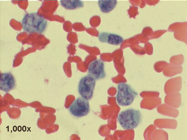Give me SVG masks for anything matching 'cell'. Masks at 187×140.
<instances>
[{
    "label": "cell",
    "instance_id": "cell-1",
    "mask_svg": "<svg viewBox=\"0 0 187 140\" xmlns=\"http://www.w3.org/2000/svg\"><path fill=\"white\" fill-rule=\"evenodd\" d=\"M47 24V20L37 13L25 14L22 21L23 30L29 34L43 33L46 29Z\"/></svg>",
    "mask_w": 187,
    "mask_h": 140
},
{
    "label": "cell",
    "instance_id": "cell-2",
    "mask_svg": "<svg viewBox=\"0 0 187 140\" xmlns=\"http://www.w3.org/2000/svg\"><path fill=\"white\" fill-rule=\"evenodd\" d=\"M142 118L141 112L133 108L122 111L119 114L117 117L120 124L125 130L135 128L140 124Z\"/></svg>",
    "mask_w": 187,
    "mask_h": 140
},
{
    "label": "cell",
    "instance_id": "cell-3",
    "mask_svg": "<svg viewBox=\"0 0 187 140\" xmlns=\"http://www.w3.org/2000/svg\"><path fill=\"white\" fill-rule=\"evenodd\" d=\"M117 89L116 100L120 106H124L131 105L138 95L137 92L130 85L126 83L118 84Z\"/></svg>",
    "mask_w": 187,
    "mask_h": 140
},
{
    "label": "cell",
    "instance_id": "cell-4",
    "mask_svg": "<svg viewBox=\"0 0 187 140\" xmlns=\"http://www.w3.org/2000/svg\"><path fill=\"white\" fill-rule=\"evenodd\" d=\"M96 80L87 75L82 77L79 80L77 90L81 97L89 100L92 98L96 85Z\"/></svg>",
    "mask_w": 187,
    "mask_h": 140
},
{
    "label": "cell",
    "instance_id": "cell-5",
    "mask_svg": "<svg viewBox=\"0 0 187 140\" xmlns=\"http://www.w3.org/2000/svg\"><path fill=\"white\" fill-rule=\"evenodd\" d=\"M68 110L70 113L75 117L86 116L90 111L89 102L82 97H79L72 103Z\"/></svg>",
    "mask_w": 187,
    "mask_h": 140
},
{
    "label": "cell",
    "instance_id": "cell-6",
    "mask_svg": "<svg viewBox=\"0 0 187 140\" xmlns=\"http://www.w3.org/2000/svg\"><path fill=\"white\" fill-rule=\"evenodd\" d=\"M87 74L96 80L105 78L106 74L104 62L100 59L93 61L89 66Z\"/></svg>",
    "mask_w": 187,
    "mask_h": 140
},
{
    "label": "cell",
    "instance_id": "cell-7",
    "mask_svg": "<svg viewBox=\"0 0 187 140\" xmlns=\"http://www.w3.org/2000/svg\"><path fill=\"white\" fill-rule=\"evenodd\" d=\"M0 84V90L6 92L13 89L16 86L14 77L10 72L1 74Z\"/></svg>",
    "mask_w": 187,
    "mask_h": 140
},
{
    "label": "cell",
    "instance_id": "cell-8",
    "mask_svg": "<svg viewBox=\"0 0 187 140\" xmlns=\"http://www.w3.org/2000/svg\"><path fill=\"white\" fill-rule=\"evenodd\" d=\"M98 39L101 43L114 45L120 44L124 41L123 37L120 36L106 32H101L99 33Z\"/></svg>",
    "mask_w": 187,
    "mask_h": 140
},
{
    "label": "cell",
    "instance_id": "cell-9",
    "mask_svg": "<svg viewBox=\"0 0 187 140\" xmlns=\"http://www.w3.org/2000/svg\"><path fill=\"white\" fill-rule=\"evenodd\" d=\"M117 0H99L98 4L101 11L104 13L112 11L116 7Z\"/></svg>",
    "mask_w": 187,
    "mask_h": 140
},
{
    "label": "cell",
    "instance_id": "cell-10",
    "mask_svg": "<svg viewBox=\"0 0 187 140\" xmlns=\"http://www.w3.org/2000/svg\"><path fill=\"white\" fill-rule=\"evenodd\" d=\"M60 2L61 6L67 10H74L84 6L83 2L80 0H61Z\"/></svg>",
    "mask_w": 187,
    "mask_h": 140
}]
</instances>
